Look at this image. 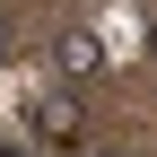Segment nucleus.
<instances>
[{
	"mask_svg": "<svg viewBox=\"0 0 157 157\" xmlns=\"http://www.w3.org/2000/svg\"><path fill=\"white\" fill-rule=\"evenodd\" d=\"M26 148H87V113H78V96H35L26 105Z\"/></svg>",
	"mask_w": 157,
	"mask_h": 157,
	"instance_id": "f257e3e1",
	"label": "nucleus"
},
{
	"mask_svg": "<svg viewBox=\"0 0 157 157\" xmlns=\"http://www.w3.org/2000/svg\"><path fill=\"white\" fill-rule=\"evenodd\" d=\"M52 70H61V87H87V78H105V35H87V26H70V35H52Z\"/></svg>",
	"mask_w": 157,
	"mask_h": 157,
	"instance_id": "f03ea898",
	"label": "nucleus"
},
{
	"mask_svg": "<svg viewBox=\"0 0 157 157\" xmlns=\"http://www.w3.org/2000/svg\"><path fill=\"white\" fill-rule=\"evenodd\" d=\"M0 157H35V148H26V140H17V131H0Z\"/></svg>",
	"mask_w": 157,
	"mask_h": 157,
	"instance_id": "7ed1b4c3",
	"label": "nucleus"
},
{
	"mask_svg": "<svg viewBox=\"0 0 157 157\" xmlns=\"http://www.w3.org/2000/svg\"><path fill=\"white\" fill-rule=\"evenodd\" d=\"M78 157H122V148H78Z\"/></svg>",
	"mask_w": 157,
	"mask_h": 157,
	"instance_id": "20e7f679",
	"label": "nucleus"
}]
</instances>
